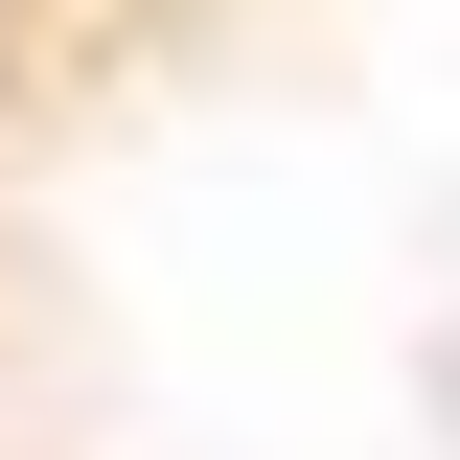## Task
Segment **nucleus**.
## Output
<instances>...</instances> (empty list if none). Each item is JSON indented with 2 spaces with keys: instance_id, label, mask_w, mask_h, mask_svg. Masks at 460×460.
<instances>
[]
</instances>
